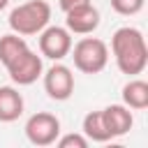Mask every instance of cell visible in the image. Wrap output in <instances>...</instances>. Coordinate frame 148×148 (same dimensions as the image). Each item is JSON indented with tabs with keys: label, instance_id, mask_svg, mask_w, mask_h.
<instances>
[{
	"label": "cell",
	"instance_id": "cell-14",
	"mask_svg": "<svg viewBox=\"0 0 148 148\" xmlns=\"http://www.w3.org/2000/svg\"><path fill=\"white\" fill-rule=\"evenodd\" d=\"M146 0H111V9L120 16H134L143 9Z\"/></svg>",
	"mask_w": 148,
	"mask_h": 148
},
{
	"label": "cell",
	"instance_id": "cell-1",
	"mask_svg": "<svg viewBox=\"0 0 148 148\" xmlns=\"http://www.w3.org/2000/svg\"><path fill=\"white\" fill-rule=\"evenodd\" d=\"M111 53L116 58V65L123 74L136 76L146 69L148 65V46L146 37L139 28L123 25L113 32L111 37Z\"/></svg>",
	"mask_w": 148,
	"mask_h": 148
},
{
	"label": "cell",
	"instance_id": "cell-4",
	"mask_svg": "<svg viewBox=\"0 0 148 148\" xmlns=\"http://www.w3.org/2000/svg\"><path fill=\"white\" fill-rule=\"evenodd\" d=\"M25 136L32 146H53L60 136V120L49 111H37L25 120Z\"/></svg>",
	"mask_w": 148,
	"mask_h": 148
},
{
	"label": "cell",
	"instance_id": "cell-9",
	"mask_svg": "<svg viewBox=\"0 0 148 148\" xmlns=\"http://www.w3.org/2000/svg\"><path fill=\"white\" fill-rule=\"evenodd\" d=\"M102 118H104V125H106L111 139L127 134L134 125V116L125 104H111V106L102 109Z\"/></svg>",
	"mask_w": 148,
	"mask_h": 148
},
{
	"label": "cell",
	"instance_id": "cell-11",
	"mask_svg": "<svg viewBox=\"0 0 148 148\" xmlns=\"http://www.w3.org/2000/svg\"><path fill=\"white\" fill-rule=\"evenodd\" d=\"M123 104L134 111H143L148 106V83L143 79H132L123 86Z\"/></svg>",
	"mask_w": 148,
	"mask_h": 148
},
{
	"label": "cell",
	"instance_id": "cell-7",
	"mask_svg": "<svg viewBox=\"0 0 148 148\" xmlns=\"http://www.w3.org/2000/svg\"><path fill=\"white\" fill-rule=\"evenodd\" d=\"M44 76V90L51 99L56 102H65L72 97L74 92V74L67 65H62L60 60L56 65H51L46 72H42Z\"/></svg>",
	"mask_w": 148,
	"mask_h": 148
},
{
	"label": "cell",
	"instance_id": "cell-5",
	"mask_svg": "<svg viewBox=\"0 0 148 148\" xmlns=\"http://www.w3.org/2000/svg\"><path fill=\"white\" fill-rule=\"evenodd\" d=\"M44 72V62H42V53H35L32 49L21 51L9 65H7V74L16 86H30L35 83Z\"/></svg>",
	"mask_w": 148,
	"mask_h": 148
},
{
	"label": "cell",
	"instance_id": "cell-8",
	"mask_svg": "<svg viewBox=\"0 0 148 148\" xmlns=\"http://www.w3.org/2000/svg\"><path fill=\"white\" fill-rule=\"evenodd\" d=\"M99 25V12L92 2L79 5L69 12H65V28L72 35H90Z\"/></svg>",
	"mask_w": 148,
	"mask_h": 148
},
{
	"label": "cell",
	"instance_id": "cell-17",
	"mask_svg": "<svg viewBox=\"0 0 148 148\" xmlns=\"http://www.w3.org/2000/svg\"><path fill=\"white\" fill-rule=\"evenodd\" d=\"M7 5H9V0H0V12H2V9L7 7Z\"/></svg>",
	"mask_w": 148,
	"mask_h": 148
},
{
	"label": "cell",
	"instance_id": "cell-3",
	"mask_svg": "<svg viewBox=\"0 0 148 148\" xmlns=\"http://www.w3.org/2000/svg\"><path fill=\"white\" fill-rule=\"evenodd\" d=\"M72 60L74 67L83 74H99L109 65V46L99 37H83L72 44Z\"/></svg>",
	"mask_w": 148,
	"mask_h": 148
},
{
	"label": "cell",
	"instance_id": "cell-2",
	"mask_svg": "<svg viewBox=\"0 0 148 148\" xmlns=\"http://www.w3.org/2000/svg\"><path fill=\"white\" fill-rule=\"evenodd\" d=\"M51 21V5L46 0H28L9 12V28L21 37L39 35Z\"/></svg>",
	"mask_w": 148,
	"mask_h": 148
},
{
	"label": "cell",
	"instance_id": "cell-12",
	"mask_svg": "<svg viewBox=\"0 0 148 148\" xmlns=\"http://www.w3.org/2000/svg\"><path fill=\"white\" fill-rule=\"evenodd\" d=\"M81 130H83L86 139H88V141H95V143H106V141L111 139V134H109V130H106V125H104L102 111H90V113H86Z\"/></svg>",
	"mask_w": 148,
	"mask_h": 148
},
{
	"label": "cell",
	"instance_id": "cell-16",
	"mask_svg": "<svg viewBox=\"0 0 148 148\" xmlns=\"http://www.w3.org/2000/svg\"><path fill=\"white\" fill-rule=\"evenodd\" d=\"M86 2H90V0H58V5H60L62 12H69V9H74L79 5H86Z\"/></svg>",
	"mask_w": 148,
	"mask_h": 148
},
{
	"label": "cell",
	"instance_id": "cell-15",
	"mask_svg": "<svg viewBox=\"0 0 148 148\" xmlns=\"http://www.w3.org/2000/svg\"><path fill=\"white\" fill-rule=\"evenodd\" d=\"M56 143H58V148H86V146H88V139H86V134L81 132V134H65V136H58Z\"/></svg>",
	"mask_w": 148,
	"mask_h": 148
},
{
	"label": "cell",
	"instance_id": "cell-10",
	"mask_svg": "<svg viewBox=\"0 0 148 148\" xmlns=\"http://www.w3.org/2000/svg\"><path fill=\"white\" fill-rule=\"evenodd\" d=\"M23 113V95L14 86H0V123H14Z\"/></svg>",
	"mask_w": 148,
	"mask_h": 148
},
{
	"label": "cell",
	"instance_id": "cell-13",
	"mask_svg": "<svg viewBox=\"0 0 148 148\" xmlns=\"http://www.w3.org/2000/svg\"><path fill=\"white\" fill-rule=\"evenodd\" d=\"M28 49V44H25V39L21 37V35H16V32H9V35H2L0 37V62L7 67L21 51H25Z\"/></svg>",
	"mask_w": 148,
	"mask_h": 148
},
{
	"label": "cell",
	"instance_id": "cell-6",
	"mask_svg": "<svg viewBox=\"0 0 148 148\" xmlns=\"http://www.w3.org/2000/svg\"><path fill=\"white\" fill-rule=\"evenodd\" d=\"M72 51V32L60 25H46L39 32V53L49 60H62Z\"/></svg>",
	"mask_w": 148,
	"mask_h": 148
}]
</instances>
